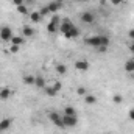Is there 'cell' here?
<instances>
[{
    "label": "cell",
    "mask_w": 134,
    "mask_h": 134,
    "mask_svg": "<svg viewBox=\"0 0 134 134\" xmlns=\"http://www.w3.org/2000/svg\"><path fill=\"white\" fill-rule=\"evenodd\" d=\"M48 120L55 125V126H58V128H64V123H63V115L61 114H58L56 111L53 112H48Z\"/></svg>",
    "instance_id": "cell-3"
},
{
    "label": "cell",
    "mask_w": 134,
    "mask_h": 134,
    "mask_svg": "<svg viewBox=\"0 0 134 134\" xmlns=\"http://www.w3.org/2000/svg\"><path fill=\"white\" fill-rule=\"evenodd\" d=\"M19 48H20V45H13V44H11L9 53H13V55H14V53H17V52H19Z\"/></svg>",
    "instance_id": "cell-27"
},
{
    "label": "cell",
    "mask_w": 134,
    "mask_h": 134,
    "mask_svg": "<svg viewBox=\"0 0 134 134\" xmlns=\"http://www.w3.org/2000/svg\"><path fill=\"white\" fill-rule=\"evenodd\" d=\"M47 6H48V11H50V14H56V13L61 9V6H63V5H61V3H58V2H50Z\"/></svg>",
    "instance_id": "cell-11"
},
{
    "label": "cell",
    "mask_w": 134,
    "mask_h": 134,
    "mask_svg": "<svg viewBox=\"0 0 134 134\" xmlns=\"http://www.w3.org/2000/svg\"><path fill=\"white\" fill-rule=\"evenodd\" d=\"M24 42H25V39H24L22 36H13L9 44H13V45H22Z\"/></svg>",
    "instance_id": "cell-15"
},
{
    "label": "cell",
    "mask_w": 134,
    "mask_h": 134,
    "mask_svg": "<svg viewBox=\"0 0 134 134\" xmlns=\"http://www.w3.org/2000/svg\"><path fill=\"white\" fill-rule=\"evenodd\" d=\"M128 117H130V120H133V122H134V108H133V109H130V112H128Z\"/></svg>",
    "instance_id": "cell-31"
},
{
    "label": "cell",
    "mask_w": 134,
    "mask_h": 134,
    "mask_svg": "<svg viewBox=\"0 0 134 134\" xmlns=\"http://www.w3.org/2000/svg\"><path fill=\"white\" fill-rule=\"evenodd\" d=\"M112 101H114L115 104H122V103H123V97H122L120 94H115V95L112 97Z\"/></svg>",
    "instance_id": "cell-24"
},
{
    "label": "cell",
    "mask_w": 134,
    "mask_h": 134,
    "mask_svg": "<svg viewBox=\"0 0 134 134\" xmlns=\"http://www.w3.org/2000/svg\"><path fill=\"white\" fill-rule=\"evenodd\" d=\"M11 95H13V91H11L9 87H2V89H0V100L2 101L8 100Z\"/></svg>",
    "instance_id": "cell-10"
},
{
    "label": "cell",
    "mask_w": 134,
    "mask_h": 134,
    "mask_svg": "<svg viewBox=\"0 0 134 134\" xmlns=\"http://www.w3.org/2000/svg\"><path fill=\"white\" fill-rule=\"evenodd\" d=\"M34 80H36V76H33V75H24V78H22L24 84H27V86L34 84Z\"/></svg>",
    "instance_id": "cell-14"
},
{
    "label": "cell",
    "mask_w": 134,
    "mask_h": 134,
    "mask_svg": "<svg viewBox=\"0 0 134 134\" xmlns=\"http://www.w3.org/2000/svg\"><path fill=\"white\" fill-rule=\"evenodd\" d=\"M11 123H13V120H11L9 117H5V119H2V120H0V133H2V131H6V130H9Z\"/></svg>",
    "instance_id": "cell-9"
},
{
    "label": "cell",
    "mask_w": 134,
    "mask_h": 134,
    "mask_svg": "<svg viewBox=\"0 0 134 134\" xmlns=\"http://www.w3.org/2000/svg\"><path fill=\"white\" fill-rule=\"evenodd\" d=\"M133 59H134V58H133Z\"/></svg>",
    "instance_id": "cell-37"
},
{
    "label": "cell",
    "mask_w": 134,
    "mask_h": 134,
    "mask_svg": "<svg viewBox=\"0 0 134 134\" xmlns=\"http://www.w3.org/2000/svg\"><path fill=\"white\" fill-rule=\"evenodd\" d=\"M41 19H42V16L39 14V11H33V13H30V20H31L33 24L41 22Z\"/></svg>",
    "instance_id": "cell-13"
},
{
    "label": "cell",
    "mask_w": 134,
    "mask_h": 134,
    "mask_svg": "<svg viewBox=\"0 0 134 134\" xmlns=\"http://www.w3.org/2000/svg\"><path fill=\"white\" fill-rule=\"evenodd\" d=\"M89 67H91V64H89V61H86V59H80V61L75 63V69L80 70V72H87Z\"/></svg>",
    "instance_id": "cell-7"
},
{
    "label": "cell",
    "mask_w": 134,
    "mask_h": 134,
    "mask_svg": "<svg viewBox=\"0 0 134 134\" xmlns=\"http://www.w3.org/2000/svg\"><path fill=\"white\" fill-rule=\"evenodd\" d=\"M39 14H41L42 17H45V16H48V14H50V11H48V6L45 5L44 8H41V9H39Z\"/></svg>",
    "instance_id": "cell-25"
},
{
    "label": "cell",
    "mask_w": 134,
    "mask_h": 134,
    "mask_svg": "<svg viewBox=\"0 0 134 134\" xmlns=\"http://www.w3.org/2000/svg\"><path fill=\"white\" fill-rule=\"evenodd\" d=\"M52 87H53L56 92H59V91H61V87H63V84H61V81H55V84H53Z\"/></svg>",
    "instance_id": "cell-26"
},
{
    "label": "cell",
    "mask_w": 134,
    "mask_h": 134,
    "mask_svg": "<svg viewBox=\"0 0 134 134\" xmlns=\"http://www.w3.org/2000/svg\"><path fill=\"white\" fill-rule=\"evenodd\" d=\"M53 2H58V3H61V5H63V3H64L66 0H53Z\"/></svg>",
    "instance_id": "cell-34"
},
{
    "label": "cell",
    "mask_w": 134,
    "mask_h": 134,
    "mask_svg": "<svg viewBox=\"0 0 134 134\" xmlns=\"http://www.w3.org/2000/svg\"><path fill=\"white\" fill-rule=\"evenodd\" d=\"M84 42H86V45H89V47L98 48V47L101 45V34H97V36H89V37H86V39H84Z\"/></svg>",
    "instance_id": "cell-4"
},
{
    "label": "cell",
    "mask_w": 134,
    "mask_h": 134,
    "mask_svg": "<svg viewBox=\"0 0 134 134\" xmlns=\"http://www.w3.org/2000/svg\"><path fill=\"white\" fill-rule=\"evenodd\" d=\"M128 37H130L131 41H134V28H131V30L128 31Z\"/></svg>",
    "instance_id": "cell-32"
},
{
    "label": "cell",
    "mask_w": 134,
    "mask_h": 134,
    "mask_svg": "<svg viewBox=\"0 0 134 134\" xmlns=\"http://www.w3.org/2000/svg\"><path fill=\"white\" fill-rule=\"evenodd\" d=\"M44 91H45V94H47L48 97H55V95L58 94V92H56L53 87H44Z\"/></svg>",
    "instance_id": "cell-23"
},
{
    "label": "cell",
    "mask_w": 134,
    "mask_h": 134,
    "mask_svg": "<svg viewBox=\"0 0 134 134\" xmlns=\"http://www.w3.org/2000/svg\"><path fill=\"white\" fill-rule=\"evenodd\" d=\"M64 115H76V111L73 106H66L64 108Z\"/></svg>",
    "instance_id": "cell-21"
},
{
    "label": "cell",
    "mask_w": 134,
    "mask_h": 134,
    "mask_svg": "<svg viewBox=\"0 0 134 134\" xmlns=\"http://www.w3.org/2000/svg\"><path fill=\"white\" fill-rule=\"evenodd\" d=\"M80 2H84V0H80Z\"/></svg>",
    "instance_id": "cell-36"
},
{
    "label": "cell",
    "mask_w": 134,
    "mask_h": 134,
    "mask_svg": "<svg viewBox=\"0 0 134 134\" xmlns=\"http://www.w3.org/2000/svg\"><path fill=\"white\" fill-rule=\"evenodd\" d=\"M16 8H17V13H19V14H24V16L30 14V11H28V6H27V5H19V6H16Z\"/></svg>",
    "instance_id": "cell-18"
},
{
    "label": "cell",
    "mask_w": 134,
    "mask_h": 134,
    "mask_svg": "<svg viewBox=\"0 0 134 134\" xmlns=\"http://www.w3.org/2000/svg\"><path fill=\"white\" fill-rule=\"evenodd\" d=\"M11 37H13V30L9 27H3L0 30V39L5 41V42H11Z\"/></svg>",
    "instance_id": "cell-6"
},
{
    "label": "cell",
    "mask_w": 134,
    "mask_h": 134,
    "mask_svg": "<svg viewBox=\"0 0 134 134\" xmlns=\"http://www.w3.org/2000/svg\"><path fill=\"white\" fill-rule=\"evenodd\" d=\"M28 2H34V0H28Z\"/></svg>",
    "instance_id": "cell-35"
},
{
    "label": "cell",
    "mask_w": 134,
    "mask_h": 134,
    "mask_svg": "<svg viewBox=\"0 0 134 134\" xmlns=\"http://www.w3.org/2000/svg\"><path fill=\"white\" fill-rule=\"evenodd\" d=\"M112 5H123V0H111Z\"/></svg>",
    "instance_id": "cell-33"
},
{
    "label": "cell",
    "mask_w": 134,
    "mask_h": 134,
    "mask_svg": "<svg viewBox=\"0 0 134 134\" xmlns=\"http://www.w3.org/2000/svg\"><path fill=\"white\" fill-rule=\"evenodd\" d=\"M13 3L16 6H19V5H25V0H13Z\"/></svg>",
    "instance_id": "cell-30"
},
{
    "label": "cell",
    "mask_w": 134,
    "mask_h": 134,
    "mask_svg": "<svg viewBox=\"0 0 134 134\" xmlns=\"http://www.w3.org/2000/svg\"><path fill=\"white\" fill-rule=\"evenodd\" d=\"M59 31L63 33V36L66 37V39H75V37H78L80 36V30L73 25V22L70 20V19H61V25H59Z\"/></svg>",
    "instance_id": "cell-1"
},
{
    "label": "cell",
    "mask_w": 134,
    "mask_h": 134,
    "mask_svg": "<svg viewBox=\"0 0 134 134\" xmlns=\"http://www.w3.org/2000/svg\"><path fill=\"white\" fill-rule=\"evenodd\" d=\"M22 33H24V36H25V37H33V36H34V30L30 27V25H24Z\"/></svg>",
    "instance_id": "cell-12"
},
{
    "label": "cell",
    "mask_w": 134,
    "mask_h": 134,
    "mask_svg": "<svg viewBox=\"0 0 134 134\" xmlns=\"http://www.w3.org/2000/svg\"><path fill=\"white\" fill-rule=\"evenodd\" d=\"M63 123H64L66 128H73L78 123V117L76 115H64L63 114Z\"/></svg>",
    "instance_id": "cell-5"
},
{
    "label": "cell",
    "mask_w": 134,
    "mask_h": 134,
    "mask_svg": "<svg viewBox=\"0 0 134 134\" xmlns=\"http://www.w3.org/2000/svg\"><path fill=\"white\" fill-rule=\"evenodd\" d=\"M76 94H78L80 97H86V95H87V89L83 87V86H80V87H76Z\"/></svg>",
    "instance_id": "cell-22"
},
{
    "label": "cell",
    "mask_w": 134,
    "mask_h": 134,
    "mask_svg": "<svg viewBox=\"0 0 134 134\" xmlns=\"http://www.w3.org/2000/svg\"><path fill=\"white\" fill-rule=\"evenodd\" d=\"M128 50H130V52L134 55V41H131V42L128 44Z\"/></svg>",
    "instance_id": "cell-29"
},
{
    "label": "cell",
    "mask_w": 134,
    "mask_h": 134,
    "mask_svg": "<svg viewBox=\"0 0 134 134\" xmlns=\"http://www.w3.org/2000/svg\"><path fill=\"white\" fill-rule=\"evenodd\" d=\"M80 19H81L84 24H94V20H95V17H94V14H92L91 11H84V13H81Z\"/></svg>",
    "instance_id": "cell-8"
},
{
    "label": "cell",
    "mask_w": 134,
    "mask_h": 134,
    "mask_svg": "<svg viewBox=\"0 0 134 134\" xmlns=\"http://www.w3.org/2000/svg\"><path fill=\"white\" fill-rule=\"evenodd\" d=\"M125 70L126 72H134V59H128L126 63H125Z\"/></svg>",
    "instance_id": "cell-19"
},
{
    "label": "cell",
    "mask_w": 134,
    "mask_h": 134,
    "mask_svg": "<svg viewBox=\"0 0 134 134\" xmlns=\"http://www.w3.org/2000/svg\"><path fill=\"white\" fill-rule=\"evenodd\" d=\"M55 70H56L59 75H66V73H67V67L64 66V64H56Z\"/></svg>",
    "instance_id": "cell-20"
},
{
    "label": "cell",
    "mask_w": 134,
    "mask_h": 134,
    "mask_svg": "<svg viewBox=\"0 0 134 134\" xmlns=\"http://www.w3.org/2000/svg\"><path fill=\"white\" fill-rule=\"evenodd\" d=\"M34 86L39 87V89H44V87H45V80H44L42 76H36V80H34Z\"/></svg>",
    "instance_id": "cell-16"
},
{
    "label": "cell",
    "mask_w": 134,
    "mask_h": 134,
    "mask_svg": "<svg viewBox=\"0 0 134 134\" xmlns=\"http://www.w3.org/2000/svg\"><path fill=\"white\" fill-rule=\"evenodd\" d=\"M84 103H86V104H95V103H97V97L92 95V94H87V95L84 97Z\"/></svg>",
    "instance_id": "cell-17"
},
{
    "label": "cell",
    "mask_w": 134,
    "mask_h": 134,
    "mask_svg": "<svg viewBox=\"0 0 134 134\" xmlns=\"http://www.w3.org/2000/svg\"><path fill=\"white\" fill-rule=\"evenodd\" d=\"M59 25H61V17L58 14H53V17L50 19V22L47 25V31L48 33H56V31H59Z\"/></svg>",
    "instance_id": "cell-2"
},
{
    "label": "cell",
    "mask_w": 134,
    "mask_h": 134,
    "mask_svg": "<svg viewBox=\"0 0 134 134\" xmlns=\"http://www.w3.org/2000/svg\"><path fill=\"white\" fill-rule=\"evenodd\" d=\"M97 50H98L100 53H106V52H108V47H106V45H100Z\"/></svg>",
    "instance_id": "cell-28"
}]
</instances>
